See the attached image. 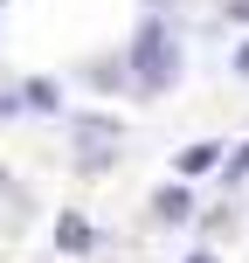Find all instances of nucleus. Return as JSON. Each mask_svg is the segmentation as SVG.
I'll return each mask as SVG.
<instances>
[{
  "label": "nucleus",
  "instance_id": "f257e3e1",
  "mask_svg": "<svg viewBox=\"0 0 249 263\" xmlns=\"http://www.w3.org/2000/svg\"><path fill=\"white\" fill-rule=\"evenodd\" d=\"M131 77H139V90H145V97L173 90V77H180V55H173V35H166L159 21H145L139 35H131Z\"/></svg>",
  "mask_w": 249,
  "mask_h": 263
},
{
  "label": "nucleus",
  "instance_id": "f03ea898",
  "mask_svg": "<svg viewBox=\"0 0 249 263\" xmlns=\"http://www.w3.org/2000/svg\"><path fill=\"white\" fill-rule=\"evenodd\" d=\"M173 166H180V173H215V166H222V145H215V139H201V145H187Z\"/></svg>",
  "mask_w": 249,
  "mask_h": 263
},
{
  "label": "nucleus",
  "instance_id": "7ed1b4c3",
  "mask_svg": "<svg viewBox=\"0 0 249 263\" xmlns=\"http://www.w3.org/2000/svg\"><path fill=\"white\" fill-rule=\"evenodd\" d=\"M152 208H159V222H187V215H194V201H187V187H159Z\"/></svg>",
  "mask_w": 249,
  "mask_h": 263
},
{
  "label": "nucleus",
  "instance_id": "20e7f679",
  "mask_svg": "<svg viewBox=\"0 0 249 263\" xmlns=\"http://www.w3.org/2000/svg\"><path fill=\"white\" fill-rule=\"evenodd\" d=\"M55 242H63L69 256H83L90 250V222H83V215H63V222H55Z\"/></svg>",
  "mask_w": 249,
  "mask_h": 263
},
{
  "label": "nucleus",
  "instance_id": "39448f33",
  "mask_svg": "<svg viewBox=\"0 0 249 263\" xmlns=\"http://www.w3.org/2000/svg\"><path fill=\"white\" fill-rule=\"evenodd\" d=\"M28 104H35V111H55V83L35 77V83H28Z\"/></svg>",
  "mask_w": 249,
  "mask_h": 263
},
{
  "label": "nucleus",
  "instance_id": "423d86ee",
  "mask_svg": "<svg viewBox=\"0 0 249 263\" xmlns=\"http://www.w3.org/2000/svg\"><path fill=\"white\" fill-rule=\"evenodd\" d=\"M228 173H236V180L249 173V145H236V159H228Z\"/></svg>",
  "mask_w": 249,
  "mask_h": 263
},
{
  "label": "nucleus",
  "instance_id": "0eeeda50",
  "mask_svg": "<svg viewBox=\"0 0 249 263\" xmlns=\"http://www.w3.org/2000/svg\"><path fill=\"white\" fill-rule=\"evenodd\" d=\"M228 14H236V21H249V0H228Z\"/></svg>",
  "mask_w": 249,
  "mask_h": 263
},
{
  "label": "nucleus",
  "instance_id": "6e6552de",
  "mask_svg": "<svg viewBox=\"0 0 249 263\" xmlns=\"http://www.w3.org/2000/svg\"><path fill=\"white\" fill-rule=\"evenodd\" d=\"M236 69H242V77H249V49H242V55H236Z\"/></svg>",
  "mask_w": 249,
  "mask_h": 263
},
{
  "label": "nucleus",
  "instance_id": "1a4fd4ad",
  "mask_svg": "<svg viewBox=\"0 0 249 263\" xmlns=\"http://www.w3.org/2000/svg\"><path fill=\"white\" fill-rule=\"evenodd\" d=\"M187 263H215V256H187Z\"/></svg>",
  "mask_w": 249,
  "mask_h": 263
}]
</instances>
